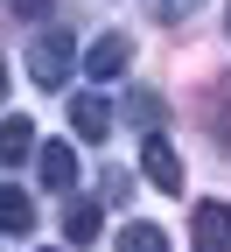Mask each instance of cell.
<instances>
[{"instance_id":"cell-1","label":"cell","mask_w":231,"mask_h":252,"mask_svg":"<svg viewBox=\"0 0 231 252\" xmlns=\"http://www.w3.org/2000/svg\"><path fill=\"white\" fill-rule=\"evenodd\" d=\"M28 77H35V91H63L77 77V35L70 28H42L28 42Z\"/></svg>"},{"instance_id":"cell-2","label":"cell","mask_w":231,"mask_h":252,"mask_svg":"<svg viewBox=\"0 0 231 252\" xmlns=\"http://www.w3.org/2000/svg\"><path fill=\"white\" fill-rule=\"evenodd\" d=\"M140 168H147V182H154V189L182 196V154L168 147V133H147V140H140Z\"/></svg>"},{"instance_id":"cell-3","label":"cell","mask_w":231,"mask_h":252,"mask_svg":"<svg viewBox=\"0 0 231 252\" xmlns=\"http://www.w3.org/2000/svg\"><path fill=\"white\" fill-rule=\"evenodd\" d=\"M189 238H196V252H231V210L224 203H196Z\"/></svg>"},{"instance_id":"cell-4","label":"cell","mask_w":231,"mask_h":252,"mask_svg":"<svg viewBox=\"0 0 231 252\" xmlns=\"http://www.w3.org/2000/svg\"><path fill=\"white\" fill-rule=\"evenodd\" d=\"M126 63H133V35H98L91 56H84V77H91V84H98V77H119Z\"/></svg>"},{"instance_id":"cell-5","label":"cell","mask_w":231,"mask_h":252,"mask_svg":"<svg viewBox=\"0 0 231 252\" xmlns=\"http://www.w3.org/2000/svg\"><path fill=\"white\" fill-rule=\"evenodd\" d=\"M70 133L77 140H105L112 133V105L98 98V91H77V98H70Z\"/></svg>"},{"instance_id":"cell-6","label":"cell","mask_w":231,"mask_h":252,"mask_svg":"<svg viewBox=\"0 0 231 252\" xmlns=\"http://www.w3.org/2000/svg\"><path fill=\"white\" fill-rule=\"evenodd\" d=\"M35 175H42V189H77V147L70 140H49L35 154Z\"/></svg>"},{"instance_id":"cell-7","label":"cell","mask_w":231,"mask_h":252,"mask_svg":"<svg viewBox=\"0 0 231 252\" xmlns=\"http://www.w3.org/2000/svg\"><path fill=\"white\" fill-rule=\"evenodd\" d=\"M0 231H7V238L35 231V196H28L21 182H0Z\"/></svg>"},{"instance_id":"cell-8","label":"cell","mask_w":231,"mask_h":252,"mask_svg":"<svg viewBox=\"0 0 231 252\" xmlns=\"http://www.w3.org/2000/svg\"><path fill=\"white\" fill-rule=\"evenodd\" d=\"M28 154H42V147H35V126L7 112V119H0V161H7V168H21Z\"/></svg>"},{"instance_id":"cell-9","label":"cell","mask_w":231,"mask_h":252,"mask_svg":"<svg viewBox=\"0 0 231 252\" xmlns=\"http://www.w3.org/2000/svg\"><path fill=\"white\" fill-rule=\"evenodd\" d=\"M126 119L140 126V140H147V133H161V126H168V105H161V91H126Z\"/></svg>"},{"instance_id":"cell-10","label":"cell","mask_w":231,"mask_h":252,"mask_svg":"<svg viewBox=\"0 0 231 252\" xmlns=\"http://www.w3.org/2000/svg\"><path fill=\"white\" fill-rule=\"evenodd\" d=\"M98 231H105V217H98V203H70V210H63V238H70V245H91Z\"/></svg>"},{"instance_id":"cell-11","label":"cell","mask_w":231,"mask_h":252,"mask_svg":"<svg viewBox=\"0 0 231 252\" xmlns=\"http://www.w3.org/2000/svg\"><path fill=\"white\" fill-rule=\"evenodd\" d=\"M119 252H168V238H161V224H126Z\"/></svg>"},{"instance_id":"cell-12","label":"cell","mask_w":231,"mask_h":252,"mask_svg":"<svg viewBox=\"0 0 231 252\" xmlns=\"http://www.w3.org/2000/svg\"><path fill=\"white\" fill-rule=\"evenodd\" d=\"M98 196H105V203H126V196H133V175H126V168H105V175H98Z\"/></svg>"},{"instance_id":"cell-13","label":"cell","mask_w":231,"mask_h":252,"mask_svg":"<svg viewBox=\"0 0 231 252\" xmlns=\"http://www.w3.org/2000/svg\"><path fill=\"white\" fill-rule=\"evenodd\" d=\"M154 14H161V21H189V14H196V0H154Z\"/></svg>"},{"instance_id":"cell-14","label":"cell","mask_w":231,"mask_h":252,"mask_svg":"<svg viewBox=\"0 0 231 252\" xmlns=\"http://www.w3.org/2000/svg\"><path fill=\"white\" fill-rule=\"evenodd\" d=\"M14 7H21V14H28V21H35V14H42V7H49V0H14Z\"/></svg>"},{"instance_id":"cell-15","label":"cell","mask_w":231,"mask_h":252,"mask_svg":"<svg viewBox=\"0 0 231 252\" xmlns=\"http://www.w3.org/2000/svg\"><path fill=\"white\" fill-rule=\"evenodd\" d=\"M0 105H7V56H0Z\"/></svg>"},{"instance_id":"cell-16","label":"cell","mask_w":231,"mask_h":252,"mask_svg":"<svg viewBox=\"0 0 231 252\" xmlns=\"http://www.w3.org/2000/svg\"><path fill=\"white\" fill-rule=\"evenodd\" d=\"M224 28H231V14H224Z\"/></svg>"}]
</instances>
